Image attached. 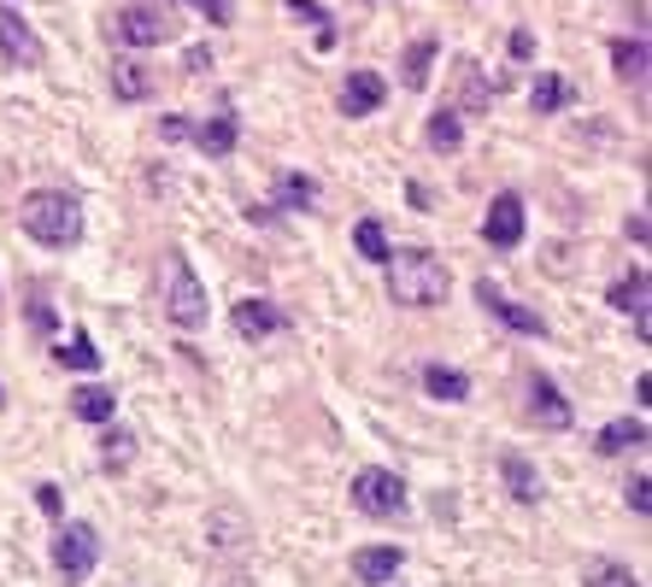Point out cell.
<instances>
[{"label": "cell", "instance_id": "21", "mask_svg": "<svg viewBox=\"0 0 652 587\" xmlns=\"http://www.w3.org/2000/svg\"><path fill=\"white\" fill-rule=\"evenodd\" d=\"M112 411H118V394L100 383H82L71 394V418H82V423H112Z\"/></svg>", "mask_w": 652, "mask_h": 587}, {"label": "cell", "instance_id": "19", "mask_svg": "<svg viewBox=\"0 0 652 587\" xmlns=\"http://www.w3.org/2000/svg\"><path fill=\"white\" fill-rule=\"evenodd\" d=\"M423 388H429V400H441V406H465L471 400V376L453 370V365H423Z\"/></svg>", "mask_w": 652, "mask_h": 587}, {"label": "cell", "instance_id": "33", "mask_svg": "<svg viewBox=\"0 0 652 587\" xmlns=\"http://www.w3.org/2000/svg\"><path fill=\"white\" fill-rule=\"evenodd\" d=\"M188 7H195L206 24H230V7H224V0H188Z\"/></svg>", "mask_w": 652, "mask_h": 587}, {"label": "cell", "instance_id": "13", "mask_svg": "<svg viewBox=\"0 0 652 587\" xmlns=\"http://www.w3.org/2000/svg\"><path fill=\"white\" fill-rule=\"evenodd\" d=\"M0 54H7L12 65H42V42L30 36V24L12 7H0Z\"/></svg>", "mask_w": 652, "mask_h": 587}, {"label": "cell", "instance_id": "10", "mask_svg": "<svg viewBox=\"0 0 652 587\" xmlns=\"http://www.w3.org/2000/svg\"><path fill=\"white\" fill-rule=\"evenodd\" d=\"M277 330H288V312L277 300H259V294H253V300L235 306V335H242V341H265Z\"/></svg>", "mask_w": 652, "mask_h": 587}, {"label": "cell", "instance_id": "14", "mask_svg": "<svg viewBox=\"0 0 652 587\" xmlns=\"http://www.w3.org/2000/svg\"><path fill=\"white\" fill-rule=\"evenodd\" d=\"M500 481H506V494L518 499V506H541V470L523 453H506L500 458Z\"/></svg>", "mask_w": 652, "mask_h": 587}, {"label": "cell", "instance_id": "3", "mask_svg": "<svg viewBox=\"0 0 652 587\" xmlns=\"http://www.w3.org/2000/svg\"><path fill=\"white\" fill-rule=\"evenodd\" d=\"M165 318L177 330H206V288L188 253H165Z\"/></svg>", "mask_w": 652, "mask_h": 587}, {"label": "cell", "instance_id": "31", "mask_svg": "<svg viewBox=\"0 0 652 587\" xmlns=\"http://www.w3.org/2000/svg\"><path fill=\"white\" fill-rule=\"evenodd\" d=\"M458 77H465V107H488V89L476 82V65H471V59L458 65Z\"/></svg>", "mask_w": 652, "mask_h": 587}, {"label": "cell", "instance_id": "30", "mask_svg": "<svg viewBox=\"0 0 652 587\" xmlns=\"http://www.w3.org/2000/svg\"><path fill=\"white\" fill-rule=\"evenodd\" d=\"M59 365H71V370H95L100 365V353H95V341L89 335H71V341H59Z\"/></svg>", "mask_w": 652, "mask_h": 587}, {"label": "cell", "instance_id": "25", "mask_svg": "<svg viewBox=\"0 0 652 587\" xmlns=\"http://www.w3.org/2000/svg\"><path fill=\"white\" fill-rule=\"evenodd\" d=\"M582 587H641V576L617 558H588L582 564Z\"/></svg>", "mask_w": 652, "mask_h": 587}, {"label": "cell", "instance_id": "24", "mask_svg": "<svg viewBox=\"0 0 652 587\" xmlns=\"http://www.w3.org/2000/svg\"><path fill=\"white\" fill-rule=\"evenodd\" d=\"M611 65H617V77H623V82H634V89H641V82H647V42H641V36L611 42Z\"/></svg>", "mask_w": 652, "mask_h": 587}, {"label": "cell", "instance_id": "29", "mask_svg": "<svg viewBox=\"0 0 652 587\" xmlns=\"http://www.w3.org/2000/svg\"><path fill=\"white\" fill-rule=\"evenodd\" d=\"M130 458H135V435H130V429H112V423H107V441H100V464H107V470H130Z\"/></svg>", "mask_w": 652, "mask_h": 587}, {"label": "cell", "instance_id": "27", "mask_svg": "<svg viewBox=\"0 0 652 587\" xmlns=\"http://www.w3.org/2000/svg\"><path fill=\"white\" fill-rule=\"evenodd\" d=\"M353 247H358V258H371V265H388V235H383V223L376 218H358V230H353Z\"/></svg>", "mask_w": 652, "mask_h": 587}, {"label": "cell", "instance_id": "18", "mask_svg": "<svg viewBox=\"0 0 652 587\" xmlns=\"http://www.w3.org/2000/svg\"><path fill=\"white\" fill-rule=\"evenodd\" d=\"M629 446H647V423L641 418H611L594 435V453L599 458H617V453H629Z\"/></svg>", "mask_w": 652, "mask_h": 587}, {"label": "cell", "instance_id": "17", "mask_svg": "<svg viewBox=\"0 0 652 587\" xmlns=\"http://www.w3.org/2000/svg\"><path fill=\"white\" fill-rule=\"evenodd\" d=\"M159 89V71H147L142 59H112V95L118 100H147Z\"/></svg>", "mask_w": 652, "mask_h": 587}, {"label": "cell", "instance_id": "5", "mask_svg": "<svg viewBox=\"0 0 652 587\" xmlns=\"http://www.w3.org/2000/svg\"><path fill=\"white\" fill-rule=\"evenodd\" d=\"M107 30H112V42H124V47H165L177 36L170 19H165V7H118L107 19Z\"/></svg>", "mask_w": 652, "mask_h": 587}, {"label": "cell", "instance_id": "12", "mask_svg": "<svg viewBox=\"0 0 652 587\" xmlns=\"http://www.w3.org/2000/svg\"><path fill=\"white\" fill-rule=\"evenodd\" d=\"M400 564H406V552L394 546V541H388V546H358V552H353V576L365 582V587H388L394 576H400Z\"/></svg>", "mask_w": 652, "mask_h": 587}, {"label": "cell", "instance_id": "35", "mask_svg": "<svg viewBox=\"0 0 652 587\" xmlns=\"http://www.w3.org/2000/svg\"><path fill=\"white\" fill-rule=\"evenodd\" d=\"M36 506H42L47 517H59V511H65V494L54 488V481H42V488H36Z\"/></svg>", "mask_w": 652, "mask_h": 587}, {"label": "cell", "instance_id": "16", "mask_svg": "<svg viewBox=\"0 0 652 587\" xmlns=\"http://www.w3.org/2000/svg\"><path fill=\"white\" fill-rule=\"evenodd\" d=\"M611 306L634 318V335H641V341L652 335V323H647V270H629L623 283L611 288Z\"/></svg>", "mask_w": 652, "mask_h": 587}, {"label": "cell", "instance_id": "26", "mask_svg": "<svg viewBox=\"0 0 652 587\" xmlns=\"http://www.w3.org/2000/svg\"><path fill=\"white\" fill-rule=\"evenodd\" d=\"M423 135H429V147H435V153H453L458 142H465V124H458V112H453V107H441L435 118H429V130H423Z\"/></svg>", "mask_w": 652, "mask_h": 587}, {"label": "cell", "instance_id": "37", "mask_svg": "<svg viewBox=\"0 0 652 587\" xmlns=\"http://www.w3.org/2000/svg\"><path fill=\"white\" fill-rule=\"evenodd\" d=\"M0 406H7V388H0Z\"/></svg>", "mask_w": 652, "mask_h": 587}, {"label": "cell", "instance_id": "28", "mask_svg": "<svg viewBox=\"0 0 652 587\" xmlns=\"http://www.w3.org/2000/svg\"><path fill=\"white\" fill-rule=\"evenodd\" d=\"M435 54H441V47L435 42H411L406 47V89H429V65H435Z\"/></svg>", "mask_w": 652, "mask_h": 587}, {"label": "cell", "instance_id": "15", "mask_svg": "<svg viewBox=\"0 0 652 587\" xmlns=\"http://www.w3.org/2000/svg\"><path fill=\"white\" fill-rule=\"evenodd\" d=\"M235 135H242V124H235L230 112H218V118H206V124L188 130V142H195L206 159H224V153H235Z\"/></svg>", "mask_w": 652, "mask_h": 587}, {"label": "cell", "instance_id": "8", "mask_svg": "<svg viewBox=\"0 0 652 587\" xmlns=\"http://www.w3.org/2000/svg\"><path fill=\"white\" fill-rule=\"evenodd\" d=\"M476 306H483L488 318H500L506 330H518V335H546V318H541V312H529V306H518V300H506V294L488 283V276L476 283Z\"/></svg>", "mask_w": 652, "mask_h": 587}, {"label": "cell", "instance_id": "20", "mask_svg": "<svg viewBox=\"0 0 652 587\" xmlns=\"http://www.w3.org/2000/svg\"><path fill=\"white\" fill-rule=\"evenodd\" d=\"M576 100V89H571V77H559V71H535V89H529V107H535V118H553V112H564Z\"/></svg>", "mask_w": 652, "mask_h": 587}, {"label": "cell", "instance_id": "6", "mask_svg": "<svg viewBox=\"0 0 652 587\" xmlns=\"http://www.w3.org/2000/svg\"><path fill=\"white\" fill-rule=\"evenodd\" d=\"M95 564H100V529L95 523H59V541H54V569L59 576L82 582Z\"/></svg>", "mask_w": 652, "mask_h": 587}, {"label": "cell", "instance_id": "11", "mask_svg": "<svg viewBox=\"0 0 652 587\" xmlns=\"http://www.w3.org/2000/svg\"><path fill=\"white\" fill-rule=\"evenodd\" d=\"M383 100H388V82L376 71H347V82H341V118H371Z\"/></svg>", "mask_w": 652, "mask_h": 587}, {"label": "cell", "instance_id": "9", "mask_svg": "<svg viewBox=\"0 0 652 587\" xmlns=\"http://www.w3.org/2000/svg\"><path fill=\"white\" fill-rule=\"evenodd\" d=\"M523 195H511V188H506V195H494V206H488V218H483V235H488V247H518V241H523Z\"/></svg>", "mask_w": 652, "mask_h": 587}, {"label": "cell", "instance_id": "34", "mask_svg": "<svg viewBox=\"0 0 652 587\" xmlns=\"http://www.w3.org/2000/svg\"><path fill=\"white\" fill-rule=\"evenodd\" d=\"M188 130H195V124H188V118H183V112H170V118H159V135H165V142H188Z\"/></svg>", "mask_w": 652, "mask_h": 587}, {"label": "cell", "instance_id": "22", "mask_svg": "<svg viewBox=\"0 0 652 587\" xmlns=\"http://www.w3.org/2000/svg\"><path fill=\"white\" fill-rule=\"evenodd\" d=\"M206 541H212V546H242V541H253V529H247V517L242 511H235V506H224V511H212V517H206Z\"/></svg>", "mask_w": 652, "mask_h": 587}, {"label": "cell", "instance_id": "7", "mask_svg": "<svg viewBox=\"0 0 652 587\" xmlns=\"http://www.w3.org/2000/svg\"><path fill=\"white\" fill-rule=\"evenodd\" d=\"M529 418H535L541 429H571V423H576V411H571V400H564V388H559L546 370L529 376Z\"/></svg>", "mask_w": 652, "mask_h": 587}, {"label": "cell", "instance_id": "32", "mask_svg": "<svg viewBox=\"0 0 652 587\" xmlns=\"http://www.w3.org/2000/svg\"><path fill=\"white\" fill-rule=\"evenodd\" d=\"M623 494H629V511H634V517H647V511H652V494H647V476H634V481H629V488H623Z\"/></svg>", "mask_w": 652, "mask_h": 587}, {"label": "cell", "instance_id": "4", "mask_svg": "<svg viewBox=\"0 0 652 587\" xmlns=\"http://www.w3.org/2000/svg\"><path fill=\"white\" fill-rule=\"evenodd\" d=\"M353 506L365 511V517H406L411 511V499H406V481L394 476V470H383V464H365V470L353 476Z\"/></svg>", "mask_w": 652, "mask_h": 587}, {"label": "cell", "instance_id": "36", "mask_svg": "<svg viewBox=\"0 0 652 587\" xmlns=\"http://www.w3.org/2000/svg\"><path fill=\"white\" fill-rule=\"evenodd\" d=\"M535 54V36H529V30H511V59H529Z\"/></svg>", "mask_w": 652, "mask_h": 587}, {"label": "cell", "instance_id": "2", "mask_svg": "<svg viewBox=\"0 0 652 587\" xmlns=\"http://www.w3.org/2000/svg\"><path fill=\"white\" fill-rule=\"evenodd\" d=\"M19 230L42 247H77L82 235V200L71 188H36L19 200Z\"/></svg>", "mask_w": 652, "mask_h": 587}, {"label": "cell", "instance_id": "1", "mask_svg": "<svg viewBox=\"0 0 652 587\" xmlns=\"http://www.w3.org/2000/svg\"><path fill=\"white\" fill-rule=\"evenodd\" d=\"M453 288L447 265H441L435 253L423 247H406V253H388V300L406 306V312H429V306H441Z\"/></svg>", "mask_w": 652, "mask_h": 587}, {"label": "cell", "instance_id": "23", "mask_svg": "<svg viewBox=\"0 0 652 587\" xmlns=\"http://www.w3.org/2000/svg\"><path fill=\"white\" fill-rule=\"evenodd\" d=\"M312 200H318L312 177H300V170H283L277 177V212H312Z\"/></svg>", "mask_w": 652, "mask_h": 587}]
</instances>
